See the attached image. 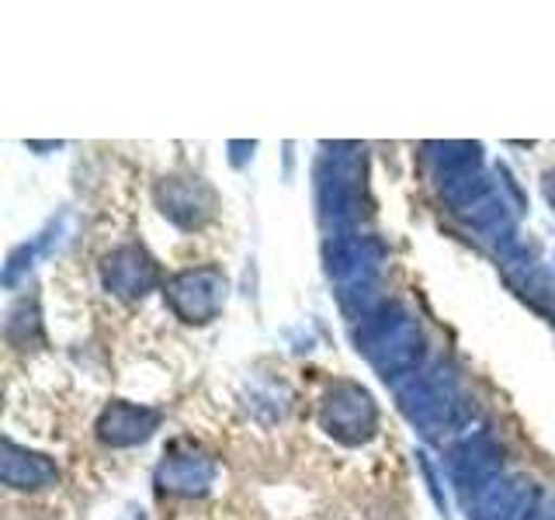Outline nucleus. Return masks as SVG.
I'll return each mask as SVG.
<instances>
[{
  "mask_svg": "<svg viewBox=\"0 0 555 520\" xmlns=\"http://www.w3.org/2000/svg\"><path fill=\"white\" fill-rule=\"evenodd\" d=\"M358 351L369 358L372 368L392 381H406L410 375L421 372L424 361V334L413 312H406L396 302H378L369 316H361V326L354 329Z\"/></svg>",
  "mask_w": 555,
  "mask_h": 520,
  "instance_id": "nucleus-1",
  "label": "nucleus"
},
{
  "mask_svg": "<svg viewBox=\"0 0 555 520\" xmlns=\"http://www.w3.org/2000/svg\"><path fill=\"white\" fill-rule=\"evenodd\" d=\"M399 410L424 438H444L468 424L473 406L459 386V378L444 372V364H430L396 386Z\"/></svg>",
  "mask_w": 555,
  "mask_h": 520,
  "instance_id": "nucleus-2",
  "label": "nucleus"
},
{
  "mask_svg": "<svg viewBox=\"0 0 555 520\" xmlns=\"http://www.w3.org/2000/svg\"><path fill=\"white\" fill-rule=\"evenodd\" d=\"M320 219L334 225V236L354 233L364 205V153L358 146H334L317 167Z\"/></svg>",
  "mask_w": 555,
  "mask_h": 520,
  "instance_id": "nucleus-3",
  "label": "nucleus"
},
{
  "mask_svg": "<svg viewBox=\"0 0 555 520\" xmlns=\"http://www.w3.org/2000/svg\"><path fill=\"white\" fill-rule=\"evenodd\" d=\"M382 264H386V247H382L375 236L347 233V236H330L326 243V274H330V282L337 285L340 306L354 309V299H358L361 316L369 312L361 299L372 295L382 274Z\"/></svg>",
  "mask_w": 555,
  "mask_h": 520,
  "instance_id": "nucleus-4",
  "label": "nucleus"
},
{
  "mask_svg": "<svg viewBox=\"0 0 555 520\" xmlns=\"http://www.w3.org/2000/svg\"><path fill=\"white\" fill-rule=\"evenodd\" d=\"M320 427L344 447L369 444L378 430V406L358 381H334L320 399Z\"/></svg>",
  "mask_w": 555,
  "mask_h": 520,
  "instance_id": "nucleus-5",
  "label": "nucleus"
},
{
  "mask_svg": "<svg viewBox=\"0 0 555 520\" xmlns=\"http://www.w3.org/2000/svg\"><path fill=\"white\" fill-rule=\"evenodd\" d=\"M225 295H230V277L222 274V268L212 264L178 271L164 285V299L170 312L188 326L212 323L225 309Z\"/></svg>",
  "mask_w": 555,
  "mask_h": 520,
  "instance_id": "nucleus-6",
  "label": "nucleus"
},
{
  "mask_svg": "<svg viewBox=\"0 0 555 520\" xmlns=\"http://www.w3.org/2000/svg\"><path fill=\"white\" fill-rule=\"evenodd\" d=\"M153 198H156V208H160V216L184 233L205 230L219 212L216 187L195 178V173H170V178H160L153 187Z\"/></svg>",
  "mask_w": 555,
  "mask_h": 520,
  "instance_id": "nucleus-7",
  "label": "nucleus"
},
{
  "mask_svg": "<svg viewBox=\"0 0 555 520\" xmlns=\"http://www.w3.org/2000/svg\"><path fill=\"white\" fill-rule=\"evenodd\" d=\"M219 476L216 458L198 444L178 441L156 465V490L170 496H205Z\"/></svg>",
  "mask_w": 555,
  "mask_h": 520,
  "instance_id": "nucleus-8",
  "label": "nucleus"
},
{
  "mask_svg": "<svg viewBox=\"0 0 555 520\" xmlns=\"http://www.w3.org/2000/svg\"><path fill=\"white\" fill-rule=\"evenodd\" d=\"M101 282L112 295H118V299L139 302L160 285V264L150 257L146 247L126 243V247H115L101 260Z\"/></svg>",
  "mask_w": 555,
  "mask_h": 520,
  "instance_id": "nucleus-9",
  "label": "nucleus"
},
{
  "mask_svg": "<svg viewBox=\"0 0 555 520\" xmlns=\"http://www.w3.org/2000/svg\"><path fill=\"white\" fill-rule=\"evenodd\" d=\"M500 447L490 433H476V438H465L462 444L451 447L448 455V472L451 482L459 485V493L465 499H473L486 482H493L500 476Z\"/></svg>",
  "mask_w": 555,
  "mask_h": 520,
  "instance_id": "nucleus-10",
  "label": "nucleus"
},
{
  "mask_svg": "<svg viewBox=\"0 0 555 520\" xmlns=\"http://www.w3.org/2000/svg\"><path fill=\"white\" fill-rule=\"evenodd\" d=\"M164 424V413L153 406H139L129 399H115L98 416V441L108 447H135L153 438V430Z\"/></svg>",
  "mask_w": 555,
  "mask_h": 520,
  "instance_id": "nucleus-11",
  "label": "nucleus"
},
{
  "mask_svg": "<svg viewBox=\"0 0 555 520\" xmlns=\"http://www.w3.org/2000/svg\"><path fill=\"white\" fill-rule=\"evenodd\" d=\"M531 482L520 476H496L493 482H486L482 490L465 499L473 520H525L531 503Z\"/></svg>",
  "mask_w": 555,
  "mask_h": 520,
  "instance_id": "nucleus-12",
  "label": "nucleus"
},
{
  "mask_svg": "<svg viewBox=\"0 0 555 520\" xmlns=\"http://www.w3.org/2000/svg\"><path fill=\"white\" fill-rule=\"evenodd\" d=\"M0 479L11 490H25V493L52 490L60 482V465L49 455H42V451H28L4 438V444H0Z\"/></svg>",
  "mask_w": 555,
  "mask_h": 520,
  "instance_id": "nucleus-13",
  "label": "nucleus"
},
{
  "mask_svg": "<svg viewBox=\"0 0 555 520\" xmlns=\"http://www.w3.org/2000/svg\"><path fill=\"white\" fill-rule=\"evenodd\" d=\"M416 458H421V468H424V476H427V482H430V496H434V503H438L441 517H448V499H444V493H441V485H438V476H434V468H430L427 455H416Z\"/></svg>",
  "mask_w": 555,
  "mask_h": 520,
  "instance_id": "nucleus-14",
  "label": "nucleus"
},
{
  "mask_svg": "<svg viewBox=\"0 0 555 520\" xmlns=\"http://www.w3.org/2000/svg\"><path fill=\"white\" fill-rule=\"evenodd\" d=\"M542 195H545L548 208L555 212V170H545V173H542Z\"/></svg>",
  "mask_w": 555,
  "mask_h": 520,
  "instance_id": "nucleus-15",
  "label": "nucleus"
}]
</instances>
